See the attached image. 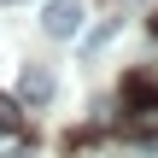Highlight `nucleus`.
Returning a JSON list of instances; mask_svg holds the SVG:
<instances>
[{
	"instance_id": "nucleus-1",
	"label": "nucleus",
	"mask_w": 158,
	"mask_h": 158,
	"mask_svg": "<svg viewBox=\"0 0 158 158\" xmlns=\"http://www.w3.org/2000/svg\"><path fill=\"white\" fill-rule=\"evenodd\" d=\"M82 23H88L82 0H47V12H41V29H47L53 41H76V35H82Z\"/></svg>"
},
{
	"instance_id": "nucleus-2",
	"label": "nucleus",
	"mask_w": 158,
	"mask_h": 158,
	"mask_svg": "<svg viewBox=\"0 0 158 158\" xmlns=\"http://www.w3.org/2000/svg\"><path fill=\"white\" fill-rule=\"evenodd\" d=\"M123 135L141 141V147H158V100H152V94L123 106Z\"/></svg>"
},
{
	"instance_id": "nucleus-3",
	"label": "nucleus",
	"mask_w": 158,
	"mask_h": 158,
	"mask_svg": "<svg viewBox=\"0 0 158 158\" xmlns=\"http://www.w3.org/2000/svg\"><path fill=\"white\" fill-rule=\"evenodd\" d=\"M18 94H23V106H47V100L59 94V76H53L47 64H23V76H18Z\"/></svg>"
},
{
	"instance_id": "nucleus-4",
	"label": "nucleus",
	"mask_w": 158,
	"mask_h": 158,
	"mask_svg": "<svg viewBox=\"0 0 158 158\" xmlns=\"http://www.w3.org/2000/svg\"><path fill=\"white\" fill-rule=\"evenodd\" d=\"M117 29H123V18H106V23H100V29H94V35H88V41H82V53H88V59H94V53H100V47H106V41H111V35H117Z\"/></svg>"
},
{
	"instance_id": "nucleus-5",
	"label": "nucleus",
	"mask_w": 158,
	"mask_h": 158,
	"mask_svg": "<svg viewBox=\"0 0 158 158\" xmlns=\"http://www.w3.org/2000/svg\"><path fill=\"white\" fill-rule=\"evenodd\" d=\"M18 123H23V111H18V100H6V94H0V129H18Z\"/></svg>"
},
{
	"instance_id": "nucleus-6",
	"label": "nucleus",
	"mask_w": 158,
	"mask_h": 158,
	"mask_svg": "<svg viewBox=\"0 0 158 158\" xmlns=\"http://www.w3.org/2000/svg\"><path fill=\"white\" fill-rule=\"evenodd\" d=\"M111 6H117V12H135V6H147V0H111Z\"/></svg>"
},
{
	"instance_id": "nucleus-7",
	"label": "nucleus",
	"mask_w": 158,
	"mask_h": 158,
	"mask_svg": "<svg viewBox=\"0 0 158 158\" xmlns=\"http://www.w3.org/2000/svg\"><path fill=\"white\" fill-rule=\"evenodd\" d=\"M152 35H158V18H152Z\"/></svg>"
}]
</instances>
